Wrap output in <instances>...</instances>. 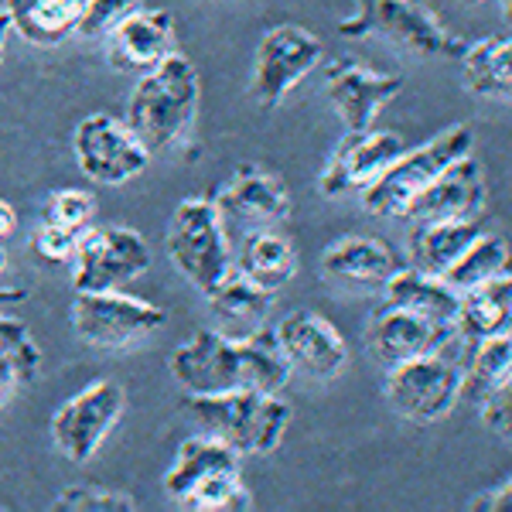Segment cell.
<instances>
[{"instance_id": "6da1fadb", "label": "cell", "mask_w": 512, "mask_h": 512, "mask_svg": "<svg viewBox=\"0 0 512 512\" xmlns=\"http://www.w3.org/2000/svg\"><path fill=\"white\" fill-rule=\"evenodd\" d=\"M168 369L188 393H226L246 390V386L280 393L294 373L280 349L277 328L270 325H260L243 338L209 332V328L195 332L168 355Z\"/></svg>"}, {"instance_id": "7a4b0ae2", "label": "cell", "mask_w": 512, "mask_h": 512, "mask_svg": "<svg viewBox=\"0 0 512 512\" xmlns=\"http://www.w3.org/2000/svg\"><path fill=\"white\" fill-rule=\"evenodd\" d=\"M181 407L198 431L229 444L239 458L270 454L291 427V403L280 400V393L250 390V386L226 393H188Z\"/></svg>"}, {"instance_id": "3957f363", "label": "cell", "mask_w": 512, "mask_h": 512, "mask_svg": "<svg viewBox=\"0 0 512 512\" xmlns=\"http://www.w3.org/2000/svg\"><path fill=\"white\" fill-rule=\"evenodd\" d=\"M198 96H202V82H198L195 65L185 55L171 52L161 65L140 76L123 123L134 130L147 154H161L195 120Z\"/></svg>"}, {"instance_id": "277c9868", "label": "cell", "mask_w": 512, "mask_h": 512, "mask_svg": "<svg viewBox=\"0 0 512 512\" xmlns=\"http://www.w3.org/2000/svg\"><path fill=\"white\" fill-rule=\"evenodd\" d=\"M355 11L335 24L342 38H386L424 59H458L465 41L451 35L420 0H352Z\"/></svg>"}, {"instance_id": "5b68a950", "label": "cell", "mask_w": 512, "mask_h": 512, "mask_svg": "<svg viewBox=\"0 0 512 512\" xmlns=\"http://www.w3.org/2000/svg\"><path fill=\"white\" fill-rule=\"evenodd\" d=\"M164 246H168V256L178 267V274L202 294H209L233 270L226 222H222L212 198L192 195L178 202V209L171 212Z\"/></svg>"}, {"instance_id": "8992f818", "label": "cell", "mask_w": 512, "mask_h": 512, "mask_svg": "<svg viewBox=\"0 0 512 512\" xmlns=\"http://www.w3.org/2000/svg\"><path fill=\"white\" fill-rule=\"evenodd\" d=\"M472 144H475L472 127L454 123V127L441 130V134L431 137L424 147H417V151H403L400 158L362 192V202H366V209L373 212V216L403 219L407 205L414 202L451 161L472 154Z\"/></svg>"}, {"instance_id": "52a82bcc", "label": "cell", "mask_w": 512, "mask_h": 512, "mask_svg": "<svg viewBox=\"0 0 512 512\" xmlns=\"http://www.w3.org/2000/svg\"><path fill=\"white\" fill-rule=\"evenodd\" d=\"M461 369H465V362L451 352V345L444 352L396 362L386 373V403L403 420L434 424V420L448 417L454 403L461 400Z\"/></svg>"}, {"instance_id": "ba28073f", "label": "cell", "mask_w": 512, "mask_h": 512, "mask_svg": "<svg viewBox=\"0 0 512 512\" xmlns=\"http://www.w3.org/2000/svg\"><path fill=\"white\" fill-rule=\"evenodd\" d=\"M325 48L301 24H277L256 45L250 96L260 110H277L287 93L321 62Z\"/></svg>"}, {"instance_id": "9c48e42d", "label": "cell", "mask_w": 512, "mask_h": 512, "mask_svg": "<svg viewBox=\"0 0 512 512\" xmlns=\"http://www.w3.org/2000/svg\"><path fill=\"white\" fill-rule=\"evenodd\" d=\"M127 393L117 379H96L65 400L52 417V441L72 465H82L99 451L106 434L120 424Z\"/></svg>"}, {"instance_id": "30bf717a", "label": "cell", "mask_w": 512, "mask_h": 512, "mask_svg": "<svg viewBox=\"0 0 512 512\" xmlns=\"http://www.w3.org/2000/svg\"><path fill=\"white\" fill-rule=\"evenodd\" d=\"M164 325V311L151 301L113 291H76L72 301V328L82 342L99 349H123L137 338L158 332Z\"/></svg>"}, {"instance_id": "8fae6325", "label": "cell", "mask_w": 512, "mask_h": 512, "mask_svg": "<svg viewBox=\"0 0 512 512\" xmlns=\"http://www.w3.org/2000/svg\"><path fill=\"white\" fill-rule=\"evenodd\" d=\"M76 291H113L151 267L144 236L127 226L86 229L76 243Z\"/></svg>"}, {"instance_id": "7c38bea8", "label": "cell", "mask_w": 512, "mask_h": 512, "mask_svg": "<svg viewBox=\"0 0 512 512\" xmlns=\"http://www.w3.org/2000/svg\"><path fill=\"white\" fill-rule=\"evenodd\" d=\"M72 147H76L79 168L99 185H123V181L137 178L151 161L134 130L110 113H93L82 120L76 137H72Z\"/></svg>"}, {"instance_id": "4fadbf2b", "label": "cell", "mask_w": 512, "mask_h": 512, "mask_svg": "<svg viewBox=\"0 0 512 512\" xmlns=\"http://www.w3.org/2000/svg\"><path fill=\"white\" fill-rule=\"evenodd\" d=\"M403 151H407L403 137L390 134V130H349L335 144L332 158H328L325 171H321L318 192L325 198L366 192Z\"/></svg>"}, {"instance_id": "5bb4252c", "label": "cell", "mask_w": 512, "mask_h": 512, "mask_svg": "<svg viewBox=\"0 0 512 512\" xmlns=\"http://www.w3.org/2000/svg\"><path fill=\"white\" fill-rule=\"evenodd\" d=\"M485 168L472 154L451 161L431 185L407 205L403 219L410 222H465L478 219L485 212Z\"/></svg>"}, {"instance_id": "9a60e30c", "label": "cell", "mask_w": 512, "mask_h": 512, "mask_svg": "<svg viewBox=\"0 0 512 512\" xmlns=\"http://www.w3.org/2000/svg\"><path fill=\"white\" fill-rule=\"evenodd\" d=\"M458 328L454 325H441V321H427L414 315L407 308H396V304H383L373 318H369V352L383 362L386 369L396 366V362L417 359V355H431V352H444L451 345V338Z\"/></svg>"}, {"instance_id": "2e32d148", "label": "cell", "mask_w": 512, "mask_h": 512, "mask_svg": "<svg viewBox=\"0 0 512 512\" xmlns=\"http://www.w3.org/2000/svg\"><path fill=\"white\" fill-rule=\"evenodd\" d=\"M280 349H284L287 362L294 369H304L308 376L332 379L345 369L349 362V345L338 335V328L328 318H321L318 311H291L280 318L277 325Z\"/></svg>"}, {"instance_id": "e0dca14e", "label": "cell", "mask_w": 512, "mask_h": 512, "mask_svg": "<svg viewBox=\"0 0 512 512\" xmlns=\"http://www.w3.org/2000/svg\"><path fill=\"white\" fill-rule=\"evenodd\" d=\"M325 89H328L332 106L338 110V117L345 120V127L369 130L376 113L383 110L390 99L400 96L403 79L383 76V72H373L352 59H342L325 69Z\"/></svg>"}, {"instance_id": "ac0fdd59", "label": "cell", "mask_w": 512, "mask_h": 512, "mask_svg": "<svg viewBox=\"0 0 512 512\" xmlns=\"http://www.w3.org/2000/svg\"><path fill=\"white\" fill-rule=\"evenodd\" d=\"M110 62L120 72H151L175 52V18L164 7H137L110 28Z\"/></svg>"}, {"instance_id": "d6986e66", "label": "cell", "mask_w": 512, "mask_h": 512, "mask_svg": "<svg viewBox=\"0 0 512 512\" xmlns=\"http://www.w3.org/2000/svg\"><path fill=\"white\" fill-rule=\"evenodd\" d=\"M222 222L239 219V222H284L291 216V192L280 185L270 171L243 164L236 171V178L222 188L216 202Z\"/></svg>"}, {"instance_id": "ffe728a7", "label": "cell", "mask_w": 512, "mask_h": 512, "mask_svg": "<svg viewBox=\"0 0 512 512\" xmlns=\"http://www.w3.org/2000/svg\"><path fill=\"white\" fill-rule=\"evenodd\" d=\"M400 267V256L373 236H345L321 253V274L352 287H383Z\"/></svg>"}, {"instance_id": "44dd1931", "label": "cell", "mask_w": 512, "mask_h": 512, "mask_svg": "<svg viewBox=\"0 0 512 512\" xmlns=\"http://www.w3.org/2000/svg\"><path fill=\"white\" fill-rule=\"evenodd\" d=\"M205 297H209V308H212V318H216L219 332L233 335V338L256 332V328L267 321L270 304H274V294L250 284V280L243 274H236V270H229Z\"/></svg>"}, {"instance_id": "7402d4cb", "label": "cell", "mask_w": 512, "mask_h": 512, "mask_svg": "<svg viewBox=\"0 0 512 512\" xmlns=\"http://www.w3.org/2000/svg\"><path fill=\"white\" fill-rule=\"evenodd\" d=\"M509 315H512V284H509V270H502V274L461 291L454 328L468 342L478 345L482 338L509 332Z\"/></svg>"}, {"instance_id": "603a6c76", "label": "cell", "mask_w": 512, "mask_h": 512, "mask_svg": "<svg viewBox=\"0 0 512 512\" xmlns=\"http://www.w3.org/2000/svg\"><path fill=\"white\" fill-rule=\"evenodd\" d=\"M383 287H386V304L407 308L427 321L454 325V318H458L461 294L454 291L448 280H441L434 274H424V270H417V267H400Z\"/></svg>"}, {"instance_id": "cb8c5ba5", "label": "cell", "mask_w": 512, "mask_h": 512, "mask_svg": "<svg viewBox=\"0 0 512 512\" xmlns=\"http://www.w3.org/2000/svg\"><path fill=\"white\" fill-rule=\"evenodd\" d=\"M11 31L41 48L62 45L76 35L82 18V0H4Z\"/></svg>"}, {"instance_id": "d4e9b609", "label": "cell", "mask_w": 512, "mask_h": 512, "mask_svg": "<svg viewBox=\"0 0 512 512\" xmlns=\"http://www.w3.org/2000/svg\"><path fill=\"white\" fill-rule=\"evenodd\" d=\"M236 274H243L250 284L277 294L297 274V253L291 239L277 229H256L243 239L236 253Z\"/></svg>"}, {"instance_id": "484cf974", "label": "cell", "mask_w": 512, "mask_h": 512, "mask_svg": "<svg viewBox=\"0 0 512 512\" xmlns=\"http://www.w3.org/2000/svg\"><path fill=\"white\" fill-rule=\"evenodd\" d=\"M461 59V82L468 93L509 103L512 96V41L506 35H489L465 45Z\"/></svg>"}, {"instance_id": "4316f807", "label": "cell", "mask_w": 512, "mask_h": 512, "mask_svg": "<svg viewBox=\"0 0 512 512\" xmlns=\"http://www.w3.org/2000/svg\"><path fill=\"white\" fill-rule=\"evenodd\" d=\"M226 468H239V454L229 448V444L198 431L195 437L181 441L175 461H171L168 475H164V492H168V499L178 502L181 495L192 492L202 478L226 472Z\"/></svg>"}, {"instance_id": "83f0119b", "label": "cell", "mask_w": 512, "mask_h": 512, "mask_svg": "<svg viewBox=\"0 0 512 512\" xmlns=\"http://www.w3.org/2000/svg\"><path fill=\"white\" fill-rule=\"evenodd\" d=\"M485 229L478 226V219L465 222H420L410 233V267L424 270V274L441 277L444 270L458 260L468 246L482 236Z\"/></svg>"}, {"instance_id": "f1b7e54d", "label": "cell", "mask_w": 512, "mask_h": 512, "mask_svg": "<svg viewBox=\"0 0 512 512\" xmlns=\"http://www.w3.org/2000/svg\"><path fill=\"white\" fill-rule=\"evenodd\" d=\"M41 369V349L35 335L28 332L21 318L0 311V407L14 393L35 383Z\"/></svg>"}, {"instance_id": "f546056e", "label": "cell", "mask_w": 512, "mask_h": 512, "mask_svg": "<svg viewBox=\"0 0 512 512\" xmlns=\"http://www.w3.org/2000/svg\"><path fill=\"white\" fill-rule=\"evenodd\" d=\"M512 376V338L509 332L482 338L472 349V359L461 369V396L468 403H482L495 386L509 383Z\"/></svg>"}, {"instance_id": "4dcf8cb0", "label": "cell", "mask_w": 512, "mask_h": 512, "mask_svg": "<svg viewBox=\"0 0 512 512\" xmlns=\"http://www.w3.org/2000/svg\"><path fill=\"white\" fill-rule=\"evenodd\" d=\"M502 270H509V243L502 236L482 233L448 270H444L441 280H448L454 291L461 294V291H468V287L482 284V280L502 274Z\"/></svg>"}, {"instance_id": "1f68e13d", "label": "cell", "mask_w": 512, "mask_h": 512, "mask_svg": "<svg viewBox=\"0 0 512 512\" xmlns=\"http://www.w3.org/2000/svg\"><path fill=\"white\" fill-rule=\"evenodd\" d=\"M178 506L192 512H246L253 509V492L243 482L239 468H226V472L202 478L192 492L181 495Z\"/></svg>"}, {"instance_id": "d6a6232c", "label": "cell", "mask_w": 512, "mask_h": 512, "mask_svg": "<svg viewBox=\"0 0 512 512\" xmlns=\"http://www.w3.org/2000/svg\"><path fill=\"white\" fill-rule=\"evenodd\" d=\"M55 509L69 512H134L137 499L127 492L113 489H93V485H72L55 495Z\"/></svg>"}, {"instance_id": "836d02e7", "label": "cell", "mask_w": 512, "mask_h": 512, "mask_svg": "<svg viewBox=\"0 0 512 512\" xmlns=\"http://www.w3.org/2000/svg\"><path fill=\"white\" fill-rule=\"evenodd\" d=\"M89 219H93V195L82 192V188H62V192H52L41 209V222L48 226H65V229H89Z\"/></svg>"}, {"instance_id": "e575fe53", "label": "cell", "mask_w": 512, "mask_h": 512, "mask_svg": "<svg viewBox=\"0 0 512 512\" xmlns=\"http://www.w3.org/2000/svg\"><path fill=\"white\" fill-rule=\"evenodd\" d=\"M140 0H82V18L76 35L106 38L113 24H120L130 11H137Z\"/></svg>"}, {"instance_id": "d590c367", "label": "cell", "mask_w": 512, "mask_h": 512, "mask_svg": "<svg viewBox=\"0 0 512 512\" xmlns=\"http://www.w3.org/2000/svg\"><path fill=\"white\" fill-rule=\"evenodd\" d=\"M86 233V229H82ZM79 229H65V226H48V222H41V229L31 239V246H35V253L41 260L48 263H69L72 253H76V243H79Z\"/></svg>"}, {"instance_id": "8d00e7d4", "label": "cell", "mask_w": 512, "mask_h": 512, "mask_svg": "<svg viewBox=\"0 0 512 512\" xmlns=\"http://www.w3.org/2000/svg\"><path fill=\"white\" fill-rule=\"evenodd\" d=\"M478 407H482L485 427H489L492 434H499L502 441H509V434H512V383L495 386Z\"/></svg>"}, {"instance_id": "74e56055", "label": "cell", "mask_w": 512, "mask_h": 512, "mask_svg": "<svg viewBox=\"0 0 512 512\" xmlns=\"http://www.w3.org/2000/svg\"><path fill=\"white\" fill-rule=\"evenodd\" d=\"M509 499H512V482L509 478H502V482L492 485L489 492L475 495V499L468 502V509L472 512H499V509H509Z\"/></svg>"}, {"instance_id": "f35d334b", "label": "cell", "mask_w": 512, "mask_h": 512, "mask_svg": "<svg viewBox=\"0 0 512 512\" xmlns=\"http://www.w3.org/2000/svg\"><path fill=\"white\" fill-rule=\"evenodd\" d=\"M14 226H18V216H14V209L7 202H0V239L11 236Z\"/></svg>"}, {"instance_id": "ab89813d", "label": "cell", "mask_w": 512, "mask_h": 512, "mask_svg": "<svg viewBox=\"0 0 512 512\" xmlns=\"http://www.w3.org/2000/svg\"><path fill=\"white\" fill-rule=\"evenodd\" d=\"M18 301H24L21 287H0V308H7V304H18Z\"/></svg>"}, {"instance_id": "60d3db41", "label": "cell", "mask_w": 512, "mask_h": 512, "mask_svg": "<svg viewBox=\"0 0 512 512\" xmlns=\"http://www.w3.org/2000/svg\"><path fill=\"white\" fill-rule=\"evenodd\" d=\"M7 35H11V18H7L4 4H0V62H4V45H7Z\"/></svg>"}, {"instance_id": "b9f144b4", "label": "cell", "mask_w": 512, "mask_h": 512, "mask_svg": "<svg viewBox=\"0 0 512 512\" xmlns=\"http://www.w3.org/2000/svg\"><path fill=\"white\" fill-rule=\"evenodd\" d=\"M4 263H7V253H4V239H0V274H4Z\"/></svg>"}]
</instances>
